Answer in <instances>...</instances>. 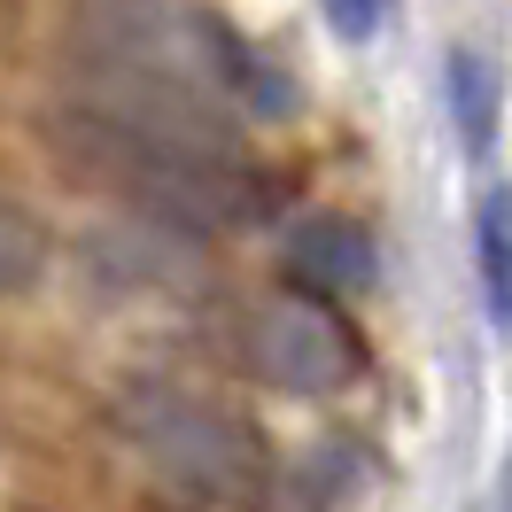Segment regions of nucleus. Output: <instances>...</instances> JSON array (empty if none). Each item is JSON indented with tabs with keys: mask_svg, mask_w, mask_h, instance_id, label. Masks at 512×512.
<instances>
[{
	"mask_svg": "<svg viewBox=\"0 0 512 512\" xmlns=\"http://www.w3.org/2000/svg\"><path fill=\"white\" fill-rule=\"evenodd\" d=\"M47 140L63 148L86 179L132 194L140 218H163V225H187V233H210V225H241L256 218V171L225 148H171V140H140V132H117V125H86V117H47Z\"/></svg>",
	"mask_w": 512,
	"mask_h": 512,
	"instance_id": "nucleus-1",
	"label": "nucleus"
},
{
	"mask_svg": "<svg viewBox=\"0 0 512 512\" xmlns=\"http://www.w3.org/2000/svg\"><path fill=\"white\" fill-rule=\"evenodd\" d=\"M70 63L94 70H140V78H171V86H202V94H241L249 86L264 109H280L288 94H272L256 78L249 47L210 24L187 0H78L70 16Z\"/></svg>",
	"mask_w": 512,
	"mask_h": 512,
	"instance_id": "nucleus-2",
	"label": "nucleus"
},
{
	"mask_svg": "<svg viewBox=\"0 0 512 512\" xmlns=\"http://www.w3.org/2000/svg\"><path fill=\"white\" fill-rule=\"evenodd\" d=\"M109 419H117L125 450L171 489V497H194V505H241V497H256V481H264V466H256V435L233 412L187 396L179 381H132Z\"/></svg>",
	"mask_w": 512,
	"mask_h": 512,
	"instance_id": "nucleus-3",
	"label": "nucleus"
},
{
	"mask_svg": "<svg viewBox=\"0 0 512 512\" xmlns=\"http://www.w3.org/2000/svg\"><path fill=\"white\" fill-rule=\"evenodd\" d=\"M241 365H249L264 388H280V396H334V388L357 381V334L326 303L311 295H264L249 319H241Z\"/></svg>",
	"mask_w": 512,
	"mask_h": 512,
	"instance_id": "nucleus-4",
	"label": "nucleus"
},
{
	"mask_svg": "<svg viewBox=\"0 0 512 512\" xmlns=\"http://www.w3.org/2000/svg\"><path fill=\"white\" fill-rule=\"evenodd\" d=\"M86 256H94V280H109V288H156V295L202 288V241L187 225L140 218V210H125L117 225H94Z\"/></svg>",
	"mask_w": 512,
	"mask_h": 512,
	"instance_id": "nucleus-5",
	"label": "nucleus"
},
{
	"mask_svg": "<svg viewBox=\"0 0 512 512\" xmlns=\"http://www.w3.org/2000/svg\"><path fill=\"white\" fill-rule=\"evenodd\" d=\"M288 256L311 288H365L373 280V233L357 218H303L288 233Z\"/></svg>",
	"mask_w": 512,
	"mask_h": 512,
	"instance_id": "nucleus-6",
	"label": "nucleus"
},
{
	"mask_svg": "<svg viewBox=\"0 0 512 512\" xmlns=\"http://www.w3.org/2000/svg\"><path fill=\"white\" fill-rule=\"evenodd\" d=\"M474 249H481V295H489V319L512 334V187L481 194Z\"/></svg>",
	"mask_w": 512,
	"mask_h": 512,
	"instance_id": "nucleus-7",
	"label": "nucleus"
},
{
	"mask_svg": "<svg viewBox=\"0 0 512 512\" xmlns=\"http://www.w3.org/2000/svg\"><path fill=\"white\" fill-rule=\"evenodd\" d=\"M458 117H466V132H489V101H481V63L474 55H458Z\"/></svg>",
	"mask_w": 512,
	"mask_h": 512,
	"instance_id": "nucleus-8",
	"label": "nucleus"
},
{
	"mask_svg": "<svg viewBox=\"0 0 512 512\" xmlns=\"http://www.w3.org/2000/svg\"><path fill=\"white\" fill-rule=\"evenodd\" d=\"M32 264H39L32 225H24V210H8V288H24V280H32Z\"/></svg>",
	"mask_w": 512,
	"mask_h": 512,
	"instance_id": "nucleus-9",
	"label": "nucleus"
},
{
	"mask_svg": "<svg viewBox=\"0 0 512 512\" xmlns=\"http://www.w3.org/2000/svg\"><path fill=\"white\" fill-rule=\"evenodd\" d=\"M373 8H381V0H334V24H342V32H373V24H381V16H373Z\"/></svg>",
	"mask_w": 512,
	"mask_h": 512,
	"instance_id": "nucleus-10",
	"label": "nucleus"
}]
</instances>
